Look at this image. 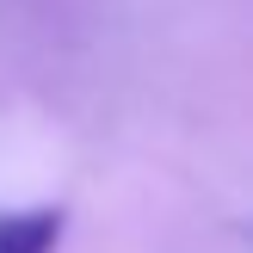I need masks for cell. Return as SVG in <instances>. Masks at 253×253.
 Segmentation results:
<instances>
[{
  "mask_svg": "<svg viewBox=\"0 0 253 253\" xmlns=\"http://www.w3.org/2000/svg\"><path fill=\"white\" fill-rule=\"evenodd\" d=\"M62 216L56 210H12L0 216V253H56Z\"/></svg>",
  "mask_w": 253,
  "mask_h": 253,
  "instance_id": "cell-1",
  "label": "cell"
}]
</instances>
